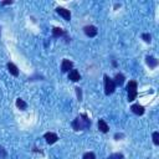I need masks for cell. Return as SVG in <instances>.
I'll use <instances>...</instances> for the list:
<instances>
[{"label": "cell", "instance_id": "obj_1", "mask_svg": "<svg viewBox=\"0 0 159 159\" xmlns=\"http://www.w3.org/2000/svg\"><path fill=\"white\" fill-rule=\"evenodd\" d=\"M90 126H91V121L88 119V117L86 114H81L80 117H77L73 121V123H72V127L76 130H81V129L88 128Z\"/></svg>", "mask_w": 159, "mask_h": 159}, {"label": "cell", "instance_id": "obj_2", "mask_svg": "<svg viewBox=\"0 0 159 159\" xmlns=\"http://www.w3.org/2000/svg\"><path fill=\"white\" fill-rule=\"evenodd\" d=\"M116 90V83L113 80H111L107 75H104V92H106V95H111Z\"/></svg>", "mask_w": 159, "mask_h": 159}, {"label": "cell", "instance_id": "obj_3", "mask_svg": "<svg viewBox=\"0 0 159 159\" xmlns=\"http://www.w3.org/2000/svg\"><path fill=\"white\" fill-rule=\"evenodd\" d=\"M127 91H128V101H133L137 97V82L136 81H129L127 85Z\"/></svg>", "mask_w": 159, "mask_h": 159}, {"label": "cell", "instance_id": "obj_4", "mask_svg": "<svg viewBox=\"0 0 159 159\" xmlns=\"http://www.w3.org/2000/svg\"><path fill=\"white\" fill-rule=\"evenodd\" d=\"M44 138L46 139V142H47L49 144H54V143H55V142H57V139H59L57 134L52 133V132H47V133H45Z\"/></svg>", "mask_w": 159, "mask_h": 159}, {"label": "cell", "instance_id": "obj_5", "mask_svg": "<svg viewBox=\"0 0 159 159\" xmlns=\"http://www.w3.org/2000/svg\"><path fill=\"white\" fill-rule=\"evenodd\" d=\"M83 30H85V34H86L87 36H90V37H93V36L97 35V29H96V26H93V25L85 26Z\"/></svg>", "mask_w": 159, "mask_h": 159}, {"label": "cell", "instance_id": "obj_6", "mask_svg": "<svg viewBox=\"0 0 159 159\" xmlns=\"http://www.w3.org/2000/svg\"><path fill=\"white\" fill-rule=\"evenodd\" d=\"M56 11H57V14H60L65 20L69 21V20L71 19V12H70V10H66V9H63V8H57Z\"/></svg>", "mask_w": 159, "mask_h": 159}, {"label": "cell", "instance_id": "obj_7", "mask_svg": "<svg viewBox=\"0 0 159 159\" xmlns=\"http://www.w3.org/2000/svg\"><path fill=\"white\" fill-rule=\"evenodd\" d=\"M130 110H132V112L136 113V114H138V116H142V114L144 113V107H143V106H140L139 103L133 104V106L130 107Z\"/></svg>", "mask_w": 159, "mask_h": 159}, {"label": "cell", "instance_id": "obj_8", "mask_svg": "<svg viewBox=\"0 0 159 159\" xmlns=\"http://www.w3.org/2000/svg\"><path fill=\"white\" fill-rule=\"evenodd\" d=\"M61 70L62 72H69L70 70H72V62L70 60H63L61 63Z\"/></svg>", "mask_w": 159, "mask_h": 159}, {"label": "cell", "instance_id": "obj_9", "mask_svg": "<svg viewBox=\"0 0 159 159\" xmlns=\"http://www.w3.org/2000/svg\"><path fill=\"white\" fill-rule=\"evenodd\" d=\"M69 80H71V81L73 82H77L81 80V76H80V72L77 70H71L70 73H69Z\"/></svg>", "mask_w": 159, "mask_h": 159}, {"label": "cell", "instance_id": "obj_10", "mask_svg": "<svg viewBox=\"0 0 159 159\" xmlns=\"http://www.w3.org/2000/svg\"><path fill=\"white\" fill-rule=\"evenodd\" d=\"M98 129H100L101 132H103V133H107L108 129H110V127H108L107 123H106V121H103V119H100V121H98Z\"/></svg>", "mask_w": 159, "mask_h": 159}, {"label": "cell", "instance_id": "obj_11", "mask_svg": "<svg viewBox=\"0 0 159 159\" xmlns=\"http://www.w3.org/2000/svg\"><path fill=\"white\" fill-rule=\"evenodd\" d=\"M8 70H9V72H10L12 76H19V70H18V67H16V66L12 63V62H9V63H8Z\"/></svg>", "mask_w": 159, "mask_h": 159}, {"label": "cell", "instance_id": "obj_12", "mask_svg": "<svg viewBox=\"0 0 159 159\" xmlns=\"http://www.w3.org/2000/svg\"><path fill=\"white\" fill-rule=\"evenodd\" d=\"M113 81H114V83H116V85H118V86H122V85H123V82H124V76H123L122 73H117Z\"/></svg>", "mask_w": 159, "mask_h": 159}, {"label": "cell", "instance_id": "obj_13", "mask_svg": "<svg viewBox=\"0 0 159 159\" xmlns=\"http://www.w3.org/2000/svg\"><path fill=\"white\" fill-rule=\"evenodd\" d=\"M16 106H18V108H20V110H26V107H28V104H26V102L24 101V100H21V98H18L16 100Z\"/></svg>", "mask_w": 159, "mask_h": 159}, {"label": "cell", "instance_id": "obj_14", "mask_svg": "<svg viewBox=\"0 0 159 159\" xmlns=\"http://www.w3.org/2000/svg\"><path fill=\"white\" fill-rule=\"evenodd\" d=\"M147 63H148L149 67H155V66L158 65V61H157L153 56H148V57H147Z\"/></svg>", "mask_w": 159, "mask_h": 159}, {"label": "cell", "instance_id": "obj_15", "mask_svg": "<svg viewBox=\"0 0 159 159\" xmlns=\"http://www.w3.org/2000/svg\"><path fill=\"white\" fill-rule=\"evenodd\" d=\"M63 34V30L60 29V28H54V30H52V35H54L55 37H59Z\"/></svg>", "mask_w": 159, "mask_h": 159}, {"label": "cell", "instance_id": "obj_16", "mask_svg": "<svg viewBox=\"0 0 159 159\" xmlns=\"http://www.w3.org/2000/svg\"><path fill=\"white\" fill-rule=\"evenodd\" d=\"M83 159H96V157L92 152H87L83 154Z\"/></svg>", "mask_w": 159, "mask_h": 159}, {"label": "cell", "instance_id": "obj_17", "mask_svg": "<svg viewBox=\"0 0 159 159\" xmlns=\"http://www.w3.org/2000/svg\"><path fill=\"white\" fill-rule=\"evenodd\" d=\"M153 142H154L155 145L159 144V133H158V132H154V133H153Z\"/></svg>", "mask_w": 159, "mask_h": 159}, {"label": "cell", "instance_id": "obj_18", "mask_svg": "<svg viewBox=\"0 0 159 159\" xmlns=\"http://www.w3.org/2000/svg\"><path fill=\"white\" fill-rule=\"evenodd\" d=\"M108 159H123V154H121V153H116V154L110 155Z\"/></svg>", "mask_w": 159, "mask_h": 159}, {"label": "cell", "instance_id": "obj_19", "mask_svg": "<svg viewBox=\"0 0 159 159\" xmlns=\"http://www.w3.org/2000/svg\"><path fill=\"white\" fill-rule=\"evenodd\" d=\"M142 39L144 40L145 42H151V39H152V37H151L149 34H143V35H142Z\"/></svg>", "mask_w": 159, "mask_h": 159}, {"label": "cell", "instance_id": "obj_20", "mask_svg": "<svg viewBox=\"0 0 159 159\" xmlns=\"http://www.w3.org/2000/svg\"><path fill=\"white\" fill-rule=\"evenodd\" d=\"M0 154H2V157L4 158V157H6V153H5V151H4V148L3 147H0Z\"/></svg>", "mask_w": 159, "mask_h": 159}, {"label": "cell", "instance_id": "obj_21", "mask_svg": "<svg viewBox=\"0 0 159 159\" xmlns=\"http://www.w3.org/2000/svg\"><path fill=\"white\" fill-rule=\"evenodd\" d=\"M9 4H11V0H10V2H4L3 3V5H9Z\"/></svg>", "mask_w": 159, "mask_h": 159}]
</instances>
